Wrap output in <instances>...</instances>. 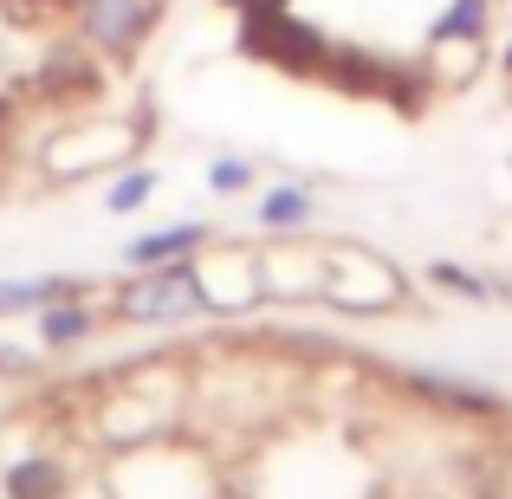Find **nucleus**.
I'll list each match as a JSON object with an SVG mask.
<instances>
[{"instance_id":"nucleus-1","label":"nucleus","mask_w":512,"mask_h":499,"mask_svg":"<svg viewBox=\"0 0 512 499\" xmlns=\"http://www.w3.org/2000/svg\"><path fill=\"white\" fill-rule=\"evenodd\" d=\"M72 20H78V33H85L91 52H104V59H130V52L156 33L163 7H156V0H78Z\"/></svg>"},{"instance_id":"nucleus-2","label":"nucleus","mask_w":512,"mask_h":499,"mask_svg":"<svg viewBox=\"0 0 512 499\" xmlns=\"http://www.w3.org/2000/svg\"><path fill=\"white\" fill-rule=\"evenodd\" d=\"M487 13H493V0H448V13L435 20V33H428V39H480Z\"/></svg>"},{"instance_id":"nucleus-3","label":"nucleus","mask_w":512,"mask_h":499,"mask_svg":"<svg viewBox=\"0 0 512 499\" xmlns=\"http://www.w3.org/2000/svg\"><path fill=\"white\" fill-rule=\"evenodd\" d=\"M0 13L13 26H52L59 13H78V0H0Z\"/></svg>"}]
</instances>
